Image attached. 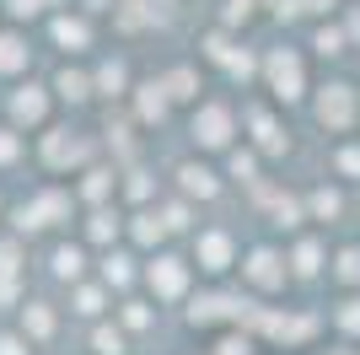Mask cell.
I'll use <instances>...</instances> for the list:
<instances>
[{"mask_svg": "<svg viewBox=\"0 0 360 355\" xmlns=\"http://www.w3.org/2000/svg\"><path fill=\"white\" fill-rule=\"evenodd\" d=\"M16 49H22V44H16V38H0V70H11L16 59H22V54H16Z\"/></svg>", "mask_w": 360, "mask_h": 355, "instance_id": "obj_1", "label": "cell"}]
</instances>
